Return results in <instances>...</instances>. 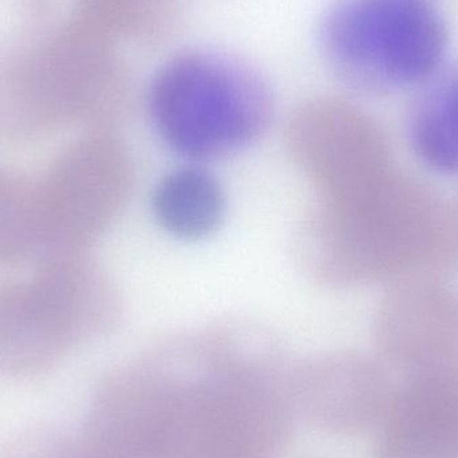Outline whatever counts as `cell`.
<instances>
[{
	"instance_id": "cell-1",
	"label": "cell",
	"mask_w": 458,
	"mask_h": 458,
	"mask_svg": "<svg viewBox=\"0 0 458 458\" xmlns=\"http://www.w3.org/2000/svg\"><path fill=\"white\" fill-rule=\"evenodd\" d=\"M287 369L271 331L217 320L110 373L83 444L97 458H274L291 433Z\"/></svg>"
},
{
	"instance_id": "cell-2",
	"label": "cell",
	"mask_w": 458,
	"mask_h": 458,
	"mask_svg": "<svg viewBox=\"0 0 458 458\" xmlns=\"http://www.w3.org/2000/svg\"><path fill=\"white\" fill-rule=\"evenodd\" d=\"M121 46L72 13L37 47L0 62V140L34 141L69 125L114 131L131 96Z\"/></svg>"
},
{
	"instance_id": "cell-3",
	"label": "cell",
	"mask_w": 458,
	"mask_h": 458,
	"mask_svg": "<svg viewBox=\"0 0 458 458\" xmlns=\"http://www.w3.org/2000/svg\"><path fill=\"white\" fill-rule=\"evenodd\" d=\"M430 199L397 169L344 198L317 200L299 222L293 253L314 282L352 287L394 276L437 239Z\"/></svg>"
},
{
	"instance_id": "cell-4",
	"label": "cell",
	"mask_w": 458,
	"mask_h": 458,
	"mask_svg": "<svg viewBox=\"0 0 458 458\" xmlns=\"http://www.w3.org/2000/svg\"><path fill=\"white\" fill-rule=\"evenodd\" d=\"M145 105L161 142L200 165L250 149L275 117L263 72L244 56L216 47L185 48L166 59L150 80Z\"/></svg>"
},
{
	"instance_id": "cell-5",
	"label": "cell",
	"mask_w": 458,
	"mask_h": 458,
	"mask_svg": "<svg viewBox=\"0 0 458 458\" xmlns=\"http://www.w3.org/2000/svg\"><path fill=\"white\" fill-rule=\"evenodd\" d=\"M446 42L435 0H336L318 27L328 67L368 93L429 80L445 55Z\"/></svg>"
},
{
	"instance_id": "cell-6",
	"label": "cell",
	"mask_w": 458,
	"mask_h": 458,
	"mask_svg": "<svg viewBox=\"0 0 458 458\" xmlns=\"http://www.w3.org/2000/svg\"><path fill=\"white\" fill-rule=\"evenodd\" d=\"M133 187V161L115 131H86L38 185L43 250H88L120 219Z\"/></svg>"
},
{
	"instance_id": "cell-7",
	"label": "cell",
	"mask_w": 458,
	"mask_h": 458,
	"mask_svg": "<svg viewBox=\"0 0 458 458\" xmlns=\"http://www.w3.org/2000/svg\"><path fill=\"white\" fill-rule=\"evenodd\" d=\"M285 144L318 200L350 195L394 169L379 126L336 97H312L296 106L288 118Z\"/></svg>"
},
{
	"instance_id": "cell-8",
	"label": "cell",
	"mask_w": 458,
	"mask_h": 458,
	"mask_svg": "<svg viewBox=\"0 0 458 458\" xmlns=\"http://www.w3.org/2000/svg\"><path fill=\"white\" fill-rule=\"evenodd\" d=\"M285 387L291 405L338 435L378 427L394 394L381 366L354 352L314 355L288 366Z\"/></svg>"
},
{
	"instance_id": "cell-9",
	"label": "cell",
	"mask_w": 458,
	"mask_h": 458,
	"mask_svg": "<svg viewBox=\"0 0 458 458\" xmlns=\"http://www.w3.org/2000/svg\"><path fill=\"white\" fill-rule=\"evenodd\" d=\"M70 347L107 335L120 323L123 301L110 275L88 250L54 248L31 284Z\"/></svg>"
},
{
	"instance_id": "cell-10",
	"label": "cell",
	"mask_w": 458,
	"mask_h": 458,
	"mask_svg": "<svg viewBox=\"0 0 458 458\" xmlns=\"http://www.w3.org/2000/svg\"><path fill=\"white\" fill-rule=\"evenodd\" d=\"M376 458H458V369L421 371L394 390Z\"/></svg>"
},
{
	"instance_id": "cell-11",
	"label": "cell",
	"mask_w": 458,
	"mask_h": 458,
	"mask_svg": "<svg viewBox=\"0 0 458 458\" xmlns=\"http://www.w3.org/2000/svg\"><path fill=\"white\" fill-rule=\"evenodd\" d=\"M382 354L421 371L440 368L456 349L458 320L451 296L440 288L420 285L393 293L377 322Z\"/></svg>"
},
{
	"instance_id": "cell-12",
	"label": "cell",
	"mask_w": 458,
	"mask_h": 458,
	"mask_svg": "<svg viewBox=\"0 0 458 458\" xmlns=\"http://www.w3.org/2000/svg\"><path fill=\"white\" fill-rule=\"evenodd\" d=\"M70 349L32 285L0 284V376H35Z\"/></svg>"
},
{
	"instance_id": "cell-13",
	"label": "cell",
	"mask_w": 458,
	"mask_h": 458,
	"mask_svg": "<svg viewBox=\"0 0 458 458\" xmlns=\"http://www.w3.org/2000/svg\"><path fill=\"white\" fill-rule=\"evenodd\" d=\"M150 207L156 223L169 236L199 242L222 227L227 196L207 165L188 163L168 172L157 182Z\"/></svg>"
},
{
	"instance_id": "cell-14",
	"label": "cell",
	"mask_w": 458,
	"mask_h": 458,
	"mask_svg": "<svg viewBox=\"0 0 458 458\" xmlns=\"http://www.w3.org/2000/svg\"><path fill=\"white\" fill-rule=\"evenodd\" d=\"M420 157L437 171L458 174V70L427 91L411 123Z\"/></svg>"
},
{
	"instance_id": "cell-15",
	"label": "cell",
	"mask_w": 458,
	"mask_h": 458,
	"mask_svg": "<svg viewBox=\"0 0 458 458\" xmlns=\"http://www.w3.org/2000/svg\"><path fill=\"white\" fill-rule=\"evenodd\" d=\"M42 247L38 185L0 168V267L18 263Z\"/></svg>"
},
{
	"instance_id": "cell-16",
	"label": "cell",
	"mask_w": 458,
	"mask_h": 458,
	"mask_svg": "<svg viewBox=\"0 0 458 458\" xmlns=\"http://www.w3.org/2000/svg\"><path fill=\"white\" fill-rule=\"evenodd\" d=\"M54 16L53 0H0V62L47 39L58 27Z\"/></svg>"
}]
</instances>
